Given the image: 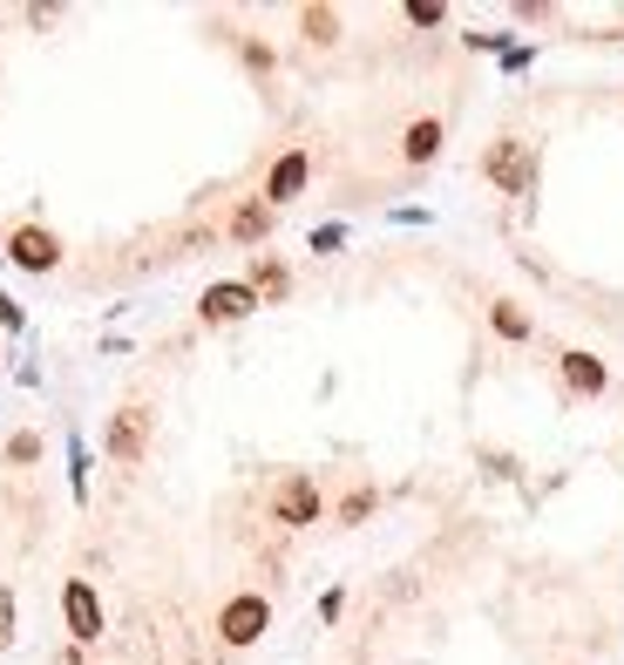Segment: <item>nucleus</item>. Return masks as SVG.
<instances>
[{"label":"nucleus","instance_id":"9d476101","mask_svg":"<svg viewBox=\"0 0 624 665\" xmlns=\"http://www.w3.org/2000/svg\"><path fill=\"white\" fill-rule=\"evenodd\" d=\"M435 156H442V123H435V115H421V123H408V136H401V164H435Z\"/></svg>","mask_w":624,"mask_h":665},{"label":"nucleus","instance_id":"f3484780","mask_svg":"<svg viewBox=\"0 0 624 665\" xmlns=\"http://www.w3.org/2000/svg\"><path fill=\"white\" fill-rule=\"evenodd\" d=\"M0 645H14V591L0 584Z\"/></svg>","mask_w":624,"mask_h":665},{"label":"nucleus","instance_id":"a211bd4d","mask_svg":"<svg viewBox=\"0 0 624 665\" xmlns=\"http://www.w3.org/2000/svg\"><path fill=\"white\" fill-rule=\"evenodd\" d=\"M339 239H346L339 224H320V231H312V252H339Z\"/></svg>","mask_w":624,"mask_h":665},{"label":"nucleus","instance_id":"20e7f679","mask_svg":"<svg viewBox=\"0 0 624 665\" xmlns=\"http://www.w3.org/2000/svg\"><path fill=\"white\" fill-rule=\"evenodd\" d=\"M252 312H258L252 279H218V286H204V299H198V320H204V326H238V320H252Z\"/></svg>","mask_w":624,"mask_h":665},{"label":"nucleus","instance_id":"39448f33","mask_svg":"<svg viewBox=\"0 0 624 665\" xmlns=\"http://www.w3.org/2000/svg\"><path fill=\"white\" fill-rule=\"evenodd\" d=\"M271 523H286V530L320 523V483H312L305 468H292V476L271 489Z\"/></svg>","mask_w":624,"mask_h":665},{"label":"nucleus","instance_id":"7ed1b4c3","mask_svg":"<svg viewBox=\"0 0 624 665\" xmlns=\"http://www.w3.org/2000/svg\"><path fill=\"white\" fill-rule=\"evenodd\" d=\"M62 618H68V639H75V645L109 639V618H102V598L89 591V577H68V584H62Z\"/></svg>","mask_w":624,"mask_h":665},{"label":"nucleus","instance_id":"f8f14e48","mask_svg":"<svg viewBox=\"0 0 624 665\" xmlns=\"http://www.w3.org/2000/svg\"><path fill=\"white\" fill-rule=\"evenodd\" d=\"M265 231H271V204L265 198H245L238 211H231V239H238V245H258Z\"/></svg>","mask_w":624,"mask_h":665},{"label":"nucleus","instance_id":"f03ea898","mask_svg":"<svg viewBox=\"0 0 624 665\" xmlns=\"http://www.w3.org/2000/svg\"><path fill=\"white\" fill-rule=\"evenodd\" d=\"M265 632H271V605H265L258 591L224 598V611H218V639H224V645H238V652H245V645H258Z\"/></svg>","mask_w":624,"mask_h":665},{"label":"nucleus","instance_id":"ddd939ff","mask_svg":"<svg viewBox=\"0 0 624 665\" xmlns=\"http://www.w3.org/2000/svg\"><path fill=\"white\" fill-rule=\"evenodd\" d=\"M489 326H495L502 340H530V312H523L516 299H495V306H489Z\"/></svg>","mask_w":624,"mask_h":665},{"label":"nucleus","instance_id":"2eb2a0df","mask_svg":"<svg viewBox=\"0 0 624 665\" xmlns=\"http://www.w3.org/2000/svg\"><path fill=\"white\" fill-rule=\"evenodd\" d=\"M374 502H380V496H374V489L360 483L354 496H339V523H367V517H374Z\"/></svg>","mask_w":624,"mask_h":665},{"label":"nucleus","instance_id":"0eeeda50","mask_svg":"<svg viewBox=\"0 0 624 665\" xmlns=\"http://www.w3.org/2000/svg\"><path fill=\"white\" fill-rule=\"evenodd\" d=\"M0 258H14L21 271H55V265H62V239H55L48 224H14Z\"/></svg>","mask_w":624,"mask_h":665},{"label":"nucleus","instance_id":"423d86ee","mask_svg":"<svg viewBox=\"0 0 624 665\" xmlns=\"http://www.w3.org/2000/svg\"><path fill=\"white\" fill-rule=\"evenodd\" d=\"M102 448H109V462H115V468H136V462H143V448H149V408H115V414H109Z\"/></svg>","mask_w":624,"mask_h":665},{"label":"nucleus","instance_id":"4468645a","mask_svg":"<svg viewBox=\"0 0 624 665\" xmlns=\"http://www.w3.org/2000/svg\"><path fill=\"white\" fill-rule=\"evenodd\" d=\"M299 27H305V42H320V48H326V42H339V14H333V8H305V14H299Z\"/></svg>","mask_w":624,"mask_h":665},{"label":"nucleus","instance_id":"dca6fc26","mask_svg":"<svg viewBox=\"0 0 624 665\" xmlns=\"http://www.w3.org/2000/svg\"><path fill=\"white\" fill-rule=\"evenodd\" d=\"M8 462H14V468L42 462V435H34V428H21V435H8Z\"/></svg>","mask_w":624,"mask_h":665},{"label":"nucleus","instance_id":"6e6552de","mask_svg":"<svg viewBox=\"0 0 624 665\" xmlns=\"http://www.w3.org/2000/svg\"><path fill=\"white\" fill-rule=\"evenodd\" d=\"M305 177H312V156H305V149L292 143V149L279 156V164L265 170V204H271V211H279V204H292L299 190H305Z\"/></svg>","mask_w":624,"mask_h":665},{"label":"nucleus","instance_id":"1a4fd4ad","mask_svg":"<svg viewBox=\"0 0 624 665\" xmlns=\"http://www.w3.org/2000/svg\"><path fill=\"white\" fill-rule=\"evenodd\" d=\"M557 367H564V387H570V395H604V387H611V374H604L598 354H564Z\"/></svg>","mask_w":624,"mask_h":665},{"label":"nucleus","instance_id":"9b49d317","mask_svg":"<svg viewBox=\"0 0 624 665\" xmlns=\"http://www.w3.org/2000/svg\"><path fill=\"white\" fill-rule=\"evenodd\" d=\"M252 292H258V306H279V299L292 292V271L271 258V252H258V258H252Z\"/></svg>","mask_w":624,"mask_h":665},{"label":"nucleus","instance_id":"aec40b11","mask_svg":"<svg viewBox=\"0 0 624 665\" xmlns=\"http://www.w3.org/2000/svg\"><path fill=\"white\" fill-rule=\"evenodd\" d=\"M0 326H8V333H21V306H14L8 292H0Z\"/></svg>","mask_w":624,"mask_h":665},{"label":"nucleus","instance_id":"6ab92c4d","mask_svg":"<svg viewBox=\"0 0 624 665\" xmlns=\"http://www.w3.org/2000/svg\"><path fill=\"white\" fill-rule=\"evenodd\" d=\"M408 21H414V27H442V8H427V0H414V8H408Z\"/></svg>","mask_w":624,"mask_h":665},{"label":"nucleus","instance_id":"f257e3e1","mask_svg":"<svg viewBox=\"0 0 624 665\" xmlns=\"http://www.w3.org/2000/svg\"><path fill=\"white\" fill-rule=\"evenodd\" d=\"M482 177L502 190V198H523V190L536 184V156H530V143H516V136L489 143V156H482Z\"/></svg>","mask_w":624,"mask_h":665}]
</instances>
